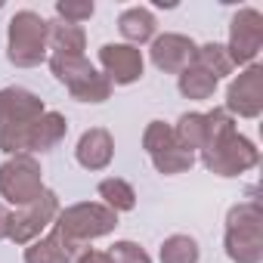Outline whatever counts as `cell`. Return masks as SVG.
<instances>
[{
  "label": "cell",
  "instance_id": "cell-1",
  "mask_svg": "<svg viewBox=\"0 0 263 263\" xmlns=\"http://www.w3.org/2000/svg\"><path fill=\"white\" fill-rule=\"evenodd\" d=\"M201 164L217 177H241L260 164L257 146L235 130V118L226 108H214L204 115V143Z\"/></svg>",
  "mask_w": 263,
  "mask_h": 263
},
{
  "label": "cell",
  "instance_id": "cell-2",
  "mask_svg": "<svg viewBox=\"0 0 263 263\" xmlns=\"http://www.w3.org/2000/svg\"><path fill=\"white\" fill-rule=\"evenodd\" d=\"M223 245L232 263H263V211L257 201L229 208Z\"/></svg>",
  "mask_w": 263,
  "mask_h": 263
},
{
  "label": "cell",
  "instance_id": "cell-3",
  "mask_svg": "<svg viewBox=\"0 0 263 263\" xmlns=\"http://www.w3.org/2000/svg\"><path fill=\"white\" fill-rule=\"evenodd\" d=\"M68 134V121L59 111H44L41 118L13 127L7 134H0V152L13 155H34V152H50L56 149Z\"/></svg>",
  "mask_w": 263,
  "mask_h": 263
},
{
  "label": "cell",
  "instance_id": "cell-4",
  "mask_svg": "<svg viewBox=\"0 0 263 263\" xmlns=\"http://www.w3.org/2000/svg\"><path fill=\"white\" fill-rule=\"evenodd\" d=\"M47 19L34 10H19L7 25V56L19 68H34L47 59Z\"/></svg>",
  "mask_w": 263,
  "mask_h": 263
},
{
  "label": "cell",
  "instance_id": "cell-5",
  "mask_svg": "<svg viewBox=\"0 0 263 263\" xmlns=\"http://www.w3.org/2000/svg\"><path fill=\"white\" fill-rule=\"evenodd\" d=\"M115 226H118V214L111 208H105L102 201H78V204L59 211L53 220V229L62 232L78 248H84L93 238L115 232Z\"/></svg>",
  "mask_w": 263,
  "mask_h": 263
},
{
  "label": "cell",
  "instance_id": "cell-6",
  "mask_svg": "<svg viewBox=\"0 0 263 263\" xmlns=\"http://www.w3.org/2000/svg\"><path fill=\"white\" fill-rule=\"evenodd\" d=\"M50 71L78 102H105L111 96L108 78L87 56H50Z\"/></svg>",
  "mask_w": 263,
  "mask_h": 263
},
{
  "label": "cell",
  "instance_id": "cell-7",
  "mask_svg": "<svg viewBox=\"0 0 263 263\" xmlns=\"http://www.w3.org/2000/svg\"><path fill=\"white\" fill-rule=\"evenodd\" d=\"M44 171L41 161L34 155H13L0 164V195L10 204L22 208L28 201H34L44 192Z\"/></svg>",
  "mask_w": 263,
  "mask_h": 263
},
{
  "label": "cell",
  "instance_id": "cell-8",
  "mask_svg": "<svg viewBox=\"0 0 263 263\" xmlns=\"http://www.w3.org/2000/svg\"><path fill=\"white\" fill-rule=\"evenodd\" d=\"M59 211H62L59 208V195L53 189H44L34 201L22 204L16 214H10V241L31 245L34 238H41V232L47 226H53Z\"/></svg>",
  "mask_w": 263,
  "mask_h": 263
},
{
  "label": "cell",
  "instance_id": "cell-9",
  "mask_svg": "<svg viewBox=\"0 0 263 263\" xmlns=\"http://www.w3.org/2000/svg\"><path fill=\"white\" fill-rule=\"evenodd\" d=\"M260 47H263V13L254 10V7H241L232 16V25H229L226 53H229L232 65H245L248 68V65L257 62Z\"/></svg>",
  "mask_w": 263,
  "mask_h": 263
},
{
  "label": "cell",
  "instance_id": "cell-10",
  "mask_svg": "<svg viewBox=\"0 0 263 263\" xmlns=\"http://www.w3.org/2000/svg\"><path fill=\"white\" fill-rule=\"evenodd\" d=\"M226 111L238 118H260L263 111V65L254 62L238 78H232L226 90Z\"/></svg>",
  "mask_w": 263,
  "mask_h": 263
},
{
  "label": "cell",
  "instance_id": "cell-11",
  "mask_svg": "<svg viewBox=\"0 0 263 263\" xmlns=\"http://www.w3.org/2000/svg\"><path fill=\"white\" fill-rule=\"evenodd\" d=\"M99 65H102V74L108 78V84H137L143 78V50L140 47H130V44H105L99 50Z\"/></svg>",
  "mask_w": 263,
  "mask_h": 263
},
{
  "label": "cell",
  "instance_id": "cell-12",
  "mask_svg": "<svg viewBox=\"0 0 263 263\" xmlns=\"http://www.w3.org/2000/svg\"><path fill=\"white\" fill-rule=\"evenodd\" d=\"M195 53H198V44L186 34H177V31H164L152 41V65L164 74H180L186 71L189 65H195Z\"/></svg>",
  "mask_w": 263,
  "mask_h": 263
},
{
  "label": "cell",
  "instance_id": "cell-13",
  "mask_svg": "<svg viewBox=\"0 0 263 263\" xmlns=\"http://www.w3.org/2000/svg\"><path fill=\"white\" fill-rule=\"evenodd\" d=\"M47 111L44 99L34 96L25 87H4L0 90V134H7L13 127H22Z\"/></svg>",
  "mask_w": 263,
  "mask_h": 263
},
{
  "label": "cell",
  "instance_id": "cell-14",
  "mask_svg": "<svg viewBox=\"0 0 263 263\" xmlns=\"http://www.w3.org/2000/svg\"><path fill=\"white\" fill-rule=\"evenodd\" d=\"M74 158L84 171H105L115 158V140L105 127H90L81 134L78 140V149H74Z\"/></svg>",
  "mask_w": 263,
  "mask_h": 263
},
{
  "label": "cell",
  "instance_id": "cell-15",
  "mask_svg": "<svg viewBox=\"0 0 263 263\" xmlns=\"http://www.w3.org/2000/svg\"><path fill=\"white\" fill-rule=\"evenodd\" d=\"M78 245H71L62 232H50L44 238H34L25 248V263H74L78 260Z\"/></svg>",
  "mask_w": 263,
  "mask_h": 263
},
{
  "label": "cell",
  "instance_id": "cell-16",
  "mask_svg": "<svg viewBox=\"0 0 263 263\" xmlns=\"http://www.w3.org/2000/svg\"><path fill=\"white\" fill-rule=\"evenodd\" d=\"M155 28H158V22L149 7H130L118 16V31L130 47H143V44L155 41Z\"/></svg>",
  "mask_w": 263,
  "mask_h": 263
},
{
  "label": "cell",
  "instance_id": "cell-17",
  "mask_svg": "<svg viewBox=\"0 0 263 263\" xmlns=\"http://www.w3.org/2000/svg\"><path fill=\"white\" fill-rule=\"evenodd\" d=\"M47 47L53 50V56H84L87 34L81 25L53 19V22H47Z\"/></svg>",
  "mask_w": 263,
  "mask_h": 263
},
{
  "label": "cell",
  "instance_id": "cell-18",
  "mask_svg": "<svg viewBox=\"0 0 263 263\" xmlns=\"http://www.w3.org/2000/svg\"><path fill=\"white\" fill-rule=\"evenodd\" d=\"M99 198H102V204L111 208L115 214L134 211V208H137V192H134V186H130L127 180H121V177L102 180V183H99Z\"/></svg>",
  "mask_w": 263,
  "mask_h": 263
},
{
  "label": "cell",
  "instance_id": "cell-19",
  "mask_svg": "<svg viewBox=\"0 0 263 263\" xmlns=\"http://www.w3.org/2000/svg\"><path fill=\"white\" fill-rule=\"evenodd\" d=\"M180 93L186 99H195V102H204L217 93V78H211L208 71H201L198 65H189L186 71H180V81H177Z\"/></svg>",
  "mask_w": 263,
  "mask_h": 263
},
{
  "label": "cell",
  "instance_id": "cell-20",
  "mask_svg": "<svg viewBox=\"0 0 263 263\" xmlns=\"http://www.w3.org/2000/svg\"><path fill=\"white\" fill-rule=\"evenodd\" d=\"M174 140H177V146H183L189 152H198L201 143H204V115L201 111L180 115V121L174 124Z\"/></svg>",
  "mask_w": 263,
  "mask_h": 263
},
{
  "label": "cell",
  "instance_id": "cell-21",
  "mask_svg": "<svg viewBox=\"0 0 263 263\" xmlns=\"http://www.w3.org/2000/svg\"><path fill=\"white\" fill-rule=\"evenodd\" d=\"M195 65H198L201 71H208L211 78H217V81L226 78V74H232V68H235L223 44H204V47H198V53H195Z\"/></svg>",
  "mask_w": 263,
  "mask_h": 263
},
{
  "label": "cell",
  "instance_id": "cell-22",
  "mask_svg": "<svg viewBox=\"0 0 263 263\" xmlns=\"http://www.w3.org/2000/svg\"><path fill=\"white\" fill-rule=\"evenodd\" d=\"M152 164H155L158 174H164V177H177V174L192 171V164H195V152H189V149H183V146L174 143L171 149L152 155Z\"/></svg>",
  "mask_w": 263,
  "mask_h": 263
},
{
  "label": "cell",
  "instance_id": "cell-23",
  "mask_svg": "<svg viewBox=\"0 0 263 263\" xmlns=\"http://www.w3.org/2000/svg\"><path fill=\"white\" fill-rule=\"evenodd\" d=\"M161 263H198V241L192 235H167L161 245Z\"/></svg>",
  "mask_w": 263,
  "mask_h": 263
},
{
  "label": "cell",
  "instance_id": "cell-24",
  "mask_svg": "<svg viewBox=\"0 0 263 263\" xmlns=\"http://www.w3.org/2000/svg\"><path fill=\"white\" fill-rule=\"evenodd\" d=\"M174 143H177V140H174V127H171V124H164V121H149L146 134H143V149L149 152V158L158 155V152H164V149H171Z\"/></svg>",
  "mask_w": 263,
  "mask_h": 263
},
{
  "label": "cell",
  "instance_id": "cell-25",
  "mask_svg": "<svg viewBox=\"0 0 263 263\" xmlns=\"http://www.w3.org/2000/svg\"><path fill=\"white\" fill-rule=\"evenodd\" d=\"M93 13H96L93 0H56V19H62V22L81 25V22L93 19Z\"/></svg>",
  "mask_w": 263,
  "mask_h": 263
},
{
  "label": "cell",
  "instance_id": "cell-26",
  "mask_svg": "<svg viewBox=\"0 0 263 263\" xmlns=\"http://www.w3.org/2000/svg\"><path fill=\"white\" fill-rule=\"evenodd\" d=\"M108 257H111V263H152L149 251L143 245H137V241H130V238L115 241L111 251H108Z\"/></svg>",
  "mask_w": 263,
  "mask_h": 263
},
{
  "label": "cell",
  "instance_id": "cell-27",
  "mask_svg": "<svg viewBox=\"0 0 263 263\" xmlns=\"http://www.w3.org/2000/svg\"><path fill=\"white\" fill-rule=\"evenodd\" d=\"M74 263H111V257L105 254V251H84V254H78V260Z\"/></svg>",
  "mask_w": 263,
  "mask_h": 263
},
{
  "label": "cell",
  "instance_id": "cell-28",
  "mask_svg": "<svg viewBox=\"0 0 263 263\" xmlns=\"http://www.w3.org/2000/svg\"><path fill=\"white\" fill-rule=\"evenodd\" d=\"M10 238V211L0 204V241Z\"/></svg>",
  "mask_w": 263,
  "mask_h": 263
}]
</instances>
